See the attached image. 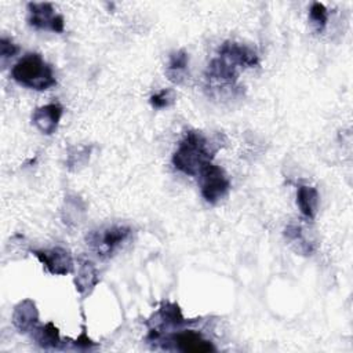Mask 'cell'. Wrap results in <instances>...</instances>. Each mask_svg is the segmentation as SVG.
Returning <instances> with one entry per match:
<instances>
[{"label":"cell","instance_id":"cell-1","mask_svg":"<svg viewBox=\"0 0 353 353\" xmlns=\"http://www.w3.org/2000/svg\"><path fill=\"white\" fill-rule=\"evenodd\" d=\"M215 149L199 131H189L181 139L172 156V164L186 175H199L201 168L214 157Z\"/></svg>","mask_w":353,"mask_h":353},{"label":"cell","instance_id":"cell-2","mask_svg":"<svg viewBox=\"0 0 353 353\" xmlns=\"http://www.w3.org/2000/svg\"><path fill=\"white\" fill-rule=\"evenodd\" d=\"M12 79L32 90L43 91L57 84L52 68L39 54H26L11 69Z\"/></svg>","mask_w":353,"mask_h":353},{"label":"cell","instance_id":"cell-3","mask_svg":"<svg viewBox=\"0 0 353 353\" xmlns=\"http://www.w3.org/2000/svg\"><path fill=\"white\" fill-rule=\"evenodd\" d=\"M199 178L201 194L205 201L211 204H215L221 199H223L230 189V181L225 171L221 167L212 164L211 161L201 168V171L199 172Z\"/></svg>","mask_w":353,"mask_h":353},{"label":"cell","instance_id":"cell-4","mask_svg":"<svg viewBox=\"0 0 353 353\" xmlns=\"http://www.w3.org/2000/svg\"><path fill=\"white\" fill-rule=\"evenodd\" d=\"M131 229L127 226H110L101 232H92L87 236L88 244L97 250L98 255H112L114 250L125 241Z\"/></svg>","mask_w":353,"mask_h":353},{"label":"cell","instance_id":"cell-5","mask_svg":"<svg viewBox=\"0 0 353 353\" xmlns=\"http://www.w3.org/2000/svg\"><path fill=\"white\" fill-rule=\"evenodd\" d=\"M30 26L37 29H51L52 32L61 33L63 30V18L54 12V7L50 3H29L28 4Z\"/></svg>","mask_w":353,"mask_h":353},{"label":"cell","instance_id":"cell-6","mask_svg":"<svg viewBox=\"0 0 353 353\" xmlns=\"http://www.w3.org/2000/svg\"><path fill=\"white\" fill-rule=\"evenodd\" d=\"M218 58L237 70L240 68H254L259 63V58L254 50L234 41L223 43L219 48Z\"/></svg>","mask_w":353,"mask_h":353},{"label":"cell","instance_id":"cell-7","mask_svg":"<svg viewBox=\"0 0 353 353\" xmlns=\"http://www.w3.org/2000/svg\"><path fill=\"white\" fill-rule=\"evenodd\" d=\"M33 255L51 274L65 276L73 270V258L65 248L55 247L50 250H34Z\"/></svg>","mask_w":353,"mask_h":353},{"label":"cell","instance_id":"cell-8","mask_svg":"<svg viewBox=\"0 0 353 353\" xmlns=\"http://www.w3.org/2000/svg\"><path fill=\"white\" fill-rule=\"evenodd\" d=\"M62 114L63 108L59 103H48L37 108L33 112L32 123L41 134L51 135L57 131Z\"/></svg>","mask_w":353,"mask_h":353},{"label":"cell","instance_id":"cell-9","mask_svg":"<svg viewBox=\"0 0 353 353\" xmlns=\"http://www.w3.org/2000/svg\"><path fill=\"white\" fill-rule=\"evenodd\" d=\"M170 342L175 346V349L181 352H193V353H207L214 350V346L211 345L210 341L204 339L201 334L193 331V330H186L176 332L171 335Z\"/></svg>","mask_w":353,"mask_h":353},{"label":"cell","instance_id":"cell-10","mask_svg":"<svg viewBox=\"0 0 353 353\" xmlns=\"http://www.w3.org/2000/svg\"><path fill=\"white\" fill-rule=\"evenodd\" d=\"M39 310L32 299L21 301L12 312V324L19 332H30L37 327Z\"/></svg>","mask_w":353,"mask_h":353},{"label":"cell","instance_id":"cell-11","mask_svg":"<svg viewBox=\"0 0 353 353\" xmlns=\"http://www.w3.org/2000/svg\"><path fill=\"white\" fill-rule=\"evenodd\" d=\"M98 281H99L98 270L94 266V263L90 261H81L79 265L76 277H74L76 290L81 295H85L88 292H91V290L97 285Z\"/></svg>","mask_w":353,"mask_h":353},{"label":"cell","instance_id":"cell-12","mask_svg":"<svg viewBox=\"0 0 353 353\" xmlns=\"http://www.w3.org/2000/svg\"><path fill=\"white\" fill-rule=\"evenodd\" d=\"M296 204L302 215L309 219H313L319 208V192L313 186L301 185L296 192Z\"/></svg>","mask_w":353,"mask_h":353},{"label":"cell","instance_id":"cell-13","mask_svg":"<svg viewBox=\"0 0 353 353\" xmlns=\"http://www.w3.org/2000/svg\"><path fill=\"white\" fill-rule=\"evenodd\" d=\"M188 52L185 50L175 51L170 55L168 66H167V76L172 83H182L185 76H186V69H188Z\"/></svg>","mask_w":353,"mask_h":353},{"label":"cell","instance_id":"cell-14","mask_svg":"<svg viewBox=\"0 0 353 353\" xmlns=\"http://www.w3.org/2000/svg\"><path fill=\"white\" fill-rule=\"evenodd\" d=\"M33 339L36 343L44 349H54L61 345V338H59V331L54 325V323H47L44 325L36 327L33 330Z\"/></svg>","mask_w":353,"mask_h":353},{"label":"cell","instance_id":"cell-15","mask_svg":"<svg viewBox=\"0 0 353 353\" xmlns=\"http://www.w3.org/2000/svg\"><path fill=\"white\" fill-rule=\"evenodd\" d=\"M157 319H159L161 327H164V325L165 327L167 325L178 327V325H182L186 323V319L183 317L179 306L176 303H171V302L163 303V306L160 307V310L157 313Z\"/></svg>","mask_w":353,"mask_h":353},{"label":"cell","instance_id":"cell-16","mask_svg":"<svg viewBox=\"0 0 353 353\" xmlns=\"http://www.w3.org/2000/svg\"><path fill=\"white\" fill-rule=\"evenodd\" d=\"M305 233L306 232L299 225H290L285 228V237L296 245V251L303 255H307V254L310 255V252L313 251V247H312L310 239H307Z\"/></svg>","mask_w":353,"mask_h":353},{"label":"cell","instance_id":"cell-17","mask_svg":"<svg viewBox=\"0 0 353 353\" xmlns=\"http://www.w3.org/2000/svg\"><path fill=\"white\" fill-rule=\"evenodd\" d=\"M149 102L154 109H165L175 102V92L171 88H164L157 94L152 95Z\"/></svg>","mask_w":353,"mask_h":353},{"label":"cell","instance_id":"cell-18","mask_svg":"<svg viewBox=\"0 0 353 353\" xmlns=\"http://www.w3.org/2000/svg\"><path fill=\"white\" fill-rule=\"evenodd\" d=\"M309 15H310L312 22L317 26L319 30H321L325 26L327 19H328V11L324 7V4L317 3V1L313 3L310 7V11H309Z\"/></svg>","mask_w":353,"mask_h":353},{"label":"cell","instance_id":"cell-19","mask_svg":"<svg viewBox=\"0 0 353 353\" xmlns=\"http://www.w3.org/2000/svg\"><path fill=\"white\" fill-rule=\"evenodd\" d=\"M90 148L88 146H81V148H74V152H70L68 156V167L74 170L77 165H83L87 163L90 159Z\"/></svg>","mask_w":353,"mask_h":353},{"label":"cell","instance_id":"cell-20","mask_svg":"<svg viewBox=\"0 0 353 353\" xmlns=\"http://www.w3.org/2000/svg\"><path fill=\"white\" fill-rule=\"evenodd\" d=\"M18 52V47L7 37H1L0 40V58L1 63H6L7 59H11Z\"/></svg>","mask_w":353,"mask_h":353},{"label":"cell","instance_id":"cell-21","mask_svg":"<svg viewBox=\"0 0 353 353\" xmlns=\"http://www.w3.org/2000/svg\"><path fill=\"white\" fill-rule=\"evenodd\" d=\"M74 346H77V347H80V349H88V347L94 346V342L87 336L85 331H83V332L80 334V336H79L77 339H74Z\"/></svg>","mask_w":353,"mask_h":353}]
</instances>
